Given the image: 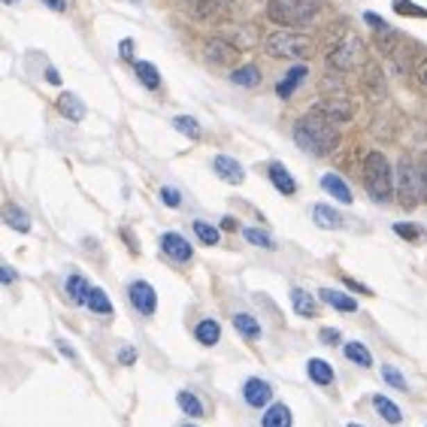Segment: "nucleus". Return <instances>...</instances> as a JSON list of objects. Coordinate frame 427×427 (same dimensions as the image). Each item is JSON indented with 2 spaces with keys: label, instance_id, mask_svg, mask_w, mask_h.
Instances as JSON below:
<instances>
[{
  "label": "nucleus",
  "instance_id": "obj_1",
  "mask_svg": "<svg viewBox=\"0 0 427 427\" xmlns=\"http://www.w3.org/2000/svg\"><path fill=\"white\" fill-rule=\"evenodd\" d=\"M294 142L309 155H318V158L330 155L340 142L337 122H330L328 115H321L318 110L306 112L303 119H297V124H294Z\"/></svg>",
  "mask_w": 427,
  "mask_h": 427
},
{
  "label": "nucleus",
  "instance_id": "obj_2",
  "mask_svg": "<svg viewBox=\"0 0 427 427\" xmlns=\"http://www.w3.org/2000/svg\"><path fill=\"white\" fill-rule=\"evenodd\" d=\"M364 182L376 203H391L394 197V173L382 152H370L364 158Z\"/></svg>",
  "mask_w": 427,
  "mask_h": 427
},
{
  "label": "nucleus",
  "instance_id": "obj_3",
  "mask_svg": "<svg viewBox=\"0 0 427 427\" xmlns=\"http://www.w3.org/2000/svg\"><path fill=\"white\" fill-rule=\"evenodd\" d=\"M424 197H427V191H424V182H421V170H418V164L403 158L397 167V200H400V206L412 209V206L421 203Z\"/></svg>",
  "mask_w": 427,
  "mask_h": 427
},
{
  "label": "nucleus",
  "instance_id": "obj_4",
  "mask_svg": "<svg viewBox=\"0 0 427 427\" xmlns=\"http://www.w3.org/2000/svg\"><path fill=\"white\" fill-rule=\"evenodd\" d=\"M315 10H318L315 0H270L267 19L276 24H285V28H294V24H303L312 19Z\"/></svg>",
  "mask_w": 427,
  "mask_h": 427
},
{
  "label": "nucleus",
  "instance_id": "obj_5",
  "mask_svg": "<svg viewBox=\"0 0 427 427\" xmlns=\"http://www.w3.org/2000/svg\"><path fill=\"white\" fill-rule=\"evenodd\" d=\"M264 49L270 58H306L312 52V40L306 33H291V31H279L270 33L264 40Z\"/></svg>",
  "mask_w": 427,
  "mask_h": 427
},
{
  "label": "nucleus",
  "instance_id": "obj_6",
  "mask_svg": "<svg viewBox=\"0 0 427 427\" xmlns=\"http://www.w3.org/2000/svg\"><path fill=\"white\" fill-rule=\"evenodd\" d=\"M328 64L333 67V70H340V73L361 67V64H364V43H361L358 37H346V40H342V43L330 52Z\"/></svg>",
  "mask_w": 427,
  "mask_h": 427
},
{
  "label": "nucleus",
  "instance_id": "obj_7",
  "mask_svg": "<svg viewBox=\"0 0 427 427\" xmlns=\"http://www.w3.org/2000/svg\"><path fill=\"white\" fill-rule=\"evenodd\" d=\"M131 303L137 306V312H142V315H152L155 312V306H158V294H155V288L149 282H142V279H137V282H131Z\"/></svg>",
  "mask_w": 427,
  "mask_h": 427
},
{
  "label": "nucleus",
  "instance_id": "obj_8",
  "mask_svg": "<svg viewBox=\"0 0 427 427\" xmlns=\"http://www.w3.org/2000/svg\"><path fill=\"white\" fill-rule=\"evenodd\" d=\"M321 115H328L330 122H349L351 115H355V103H351L349 97H328V100H321V103L315 106Z\"/></svg>",
  "mask_w": 427,
  "mask_h": 427
},
{
  "label": "nucleus",
  "instance_id": "obj_9",
  "mask_svg": "<svg viewBox=\"0 0 427 427\" xmlns=\"http://www.w3.org/2000/svg\"><path fill=\"white\" fill-rule=\"evenodd\" d=\"M161 249H164V255L173 258L176 264L191 261V246H188V240H182L179 233H173V231H167L164 237H161Z\"/></svg>",
  "mask_w": 427,
  "mask_h": 427
},
{
  "label": "nucleus",
  "instance_id": "obj_10",
  "mask_svg": "<svg viewBox=\"0 0 427 427\" xmlns=\"http://www.w3.org/2000/svg\"><path fill=\"white\" fill-rule=\"evenodd\" d=\"M203 55H206L212 64H228V61H233V58L240 55V49H237V46H231L224 37H212V40H206Z\"/></svg>",
  "mask_w": 427,
  "mask_h": 427
},
{
  "label": "nucleus",
  "instance_id": "obj_11",
  "mask_svg": "<svg viewBox=\"0 0 427 427\" xmlns=\"http://www.w3.org/2000/svg\"><path fill=\"white\" fill-rule=\"evenodd\" d=\"M212 170L219 173L224 182H231V185H240V182L246 179V170H242V164L233 161L231 155H215L212 158Z\"/></svg>",
  "mask_w": 427,
  "mask_h": 427
},
{
  "label": "nucleus",
  "instance_id": "obj_12",
  "mask_svg": "<svg viewBox=\"0 0 427 427\" xmlns=\"http://www.w3.org/2000/svg\"><path fill=\"white\" fill-rule=\"evenodd\" d=\"M242 397H246L249 406L261 409V406L270 403L273 391H270V385H267L264 379H246V385H242Z\"/></svg>",
  "mask_w": 427,
  "mask_h": 427
},
{
  "label": "nucleus",
  "instance_id": "obj_13",
  "mask_svg": "<svg viewBox=\"0 0 427 427\" xmlns=\"http://www.w3.org/2000/svg\"><path fill=\"white\" fill-rule=\"evenodd\" d=\"M267 173H270V182L276 185V191L279 194H294L297 191V182H294V176H291L279 161H273L270 167H267Z\"/></svg>",
  "mask_w": 427,
  "mask_h": 427
},
{
  "label": "nucleus",
  "instance_id": "obj_14",
  "mask_svg": "<svg viewBox=\"0 0 427 427\" xmlns=\"http://www.w3.org/2000/svg\"><path fill=\"white\" fill-rule=\"evenodd\" d=\"M55 106H58V112H61L64 119H70V122H82V119H85V103H82L76 94H61Z\"/></svg>",
  "mask_w": 427,
  "mask_h": 427
},
{
  "label": "nucleus",
  "instance_id": "obj_15",
  "mask_svg": "<svg viewBox=\"0 0 427 427\" xmlns=\"http://www.w3.org/2000/svg\"><path fill=\"white\" fill-rule=\"evenodd\" d=\"M318 297L324 300V303H330L333 309H340V312H358V300L342 294V291H333V288H321L318 291Z\"/></svg>",
  "mask_w": 427,
  "mask_h": 427
},
{
  "label": "nucleus",
  "instance_id": "obj_16",
  "mask_svg": "<svg viewBox=\"0 0 427 427\" xmlns=\"http://www.w3.org/2000/svg\"><path fill=\"white\" fill-rule=\"evenodd\" d=\"M321 188L328 191L330 197H337L340 203H351V191H349V185L340 179L337 173H324V176H321Z\"/></svg>",
  "mask_w": 427,
  "mask_h": 427
},
{
  "label": "nucleus",
  "instance_id": "obj_17",
  "mask_svg": "<svg viewBox=\"0 0 427 427\" xmlns=\"http://www.w3.org/2000/svg\"><path fill=\"white\" fill-rule=\"evenodd\" d=\"M3 221H6V228H12V231H19V233H28L31 231L28 212H24L22 206H15V203H6L3 206Z\"/></svg>",
  "mask_w": 427,
  "mask_h": 427
},
{
  "label": "nucleus",
  "instance_id": "obj_18",
  "mask_svg": "<svg viewBox=\"0 0 427 427\" xmlns=\"http://www.w3.org/2000/svg\"><path fill=\"white\" fill-rule=\"evenodd\" d=\"M312 219H315L318 228H324V231H337L342 224L340 212H337V209H330L328 203H315L312 206Z\"/></svg>",
  "mask_w": 427,
  "mask_h": 427
},
{
  "label": "nucleus",
  "instance_id": "obj_19",
  "mask_svg": "<svg viewBox=\"0 0 427 427\" xmlns=\"http://www.w3.org/2000/svg\"><path fill=\"white\" fill-rule=\"evenodd\" d=\"M67 294H70V300H73V303H79V306H88V294H91V285L85 282V276L73 273L70 279H67Z\"/></svg>",
  "mask_w": 427,
  "mask_h": 427
},
{
  "label": "nucleus",
  "instance_id": "obj_20",
  "mask_svg": "<svg viewBox=\"0 0 427 427\" xmlns=\"http://www.w3.org/2000/svg\"><path fill=\"white\" fill-rule=\"evenodd\" d=\"M133 70H137V79H140L149 91H158V88H161V73L155 70V64H149V61H133Z\"/></svg>",
  "mask_w": 427,
  "mask_h": 427
},
{
  "label": "nucleus",
  "instance_id": "obj_21",
  "mask_svg": "<svg viewBox=\"0 0 427 427\" xmlns=\"http://www.w3.org/2000/svg\"><path fill=\"white\" fill-rule=\"evenodd\" d=\"M303 76H306V67L303 64H294L288 73H285V79L276 85V94H279V97H291V91L300 85V79H303Z\"/></svg>",
  "mask_w": 427,
  "mask_h": 427
},
{
  "label": "nucleus",
  "instance_id": "obj_22",
  "mask_svg": "<svg viewBox=\"0 0 427 427\" xmlns=\"http://www.w3.org/2000/svg\"><path fill=\"white\" fill-rule=\"evenodd\" d=\"M291 303H294V312L303 315V318H312L315 315V297L303 288H291Z\"/></svg>",
  "mask_w": 427,
  "mask_h": 427
},
{
  "label": "nucleus",
  "instance_id": "obj_23",
  "mask_svg": "<svg viewBox=\"0 0 427 427\" xmlns=\"http://www.w3.org/2000/svg\"><path fill=\"white\" fill-rule=\"evenodd\" d=\"M264 427H291L294 421H291V409L285 406V403H273L270 409H267V415H264Z\"/></svg>",
  "mask_w": 427,
  "mask_h": 427
},
{
  "label": "nucleus",
  "instance_id": "obj_24",
  "mask_svg": "<svg viewBox=\"0 0 427 427\" xmlns=\"http://www.w3.org/2000/svg\"><path fill=\"white\" fill-rule=\"evenodd\" d=\"M231 82L233 85H242V88H255L258 82H261V70H258L255 64H242L240 70L231 73Z\"/></svg>",
  "mask_w": 427,
  "mask_h": 427
},
{
  "label": "nucleus",
  "instance_id": "obj_25",
  "mask_svg": "<svg viewBox=\"0 0 427 427\" xmlns=\"http://www.w3.org/2000/svg\"><path fill=\"white\" fill-rule=\"evenodd\" d=\"M194 337L197 342H203V346H215L221 337V328H219V321H212V318H203V321L194 328Z\"/></svg>",
  "mask_w": 427,
  "mask_h": 427
},
{
  "label": "nucleus",
  "instance_id": "obj_26",
  "mask_svg": "<svg viewBox=\"0 0 427 427\" xmlns=\"http://www.w3.org/2000/svg\"><path fill=\"white\" fill-rule=\"evenodd\" d=\"M233 328H237L246 340H261V324H258L249 312H237V315H233Z\"/></svg>",
  "mask_w": 427,
  "mask_h": 427
},
{
  "label": "nucleus",
  "instance_id": "obj_27",
  "mask_svg": "<svg viewBox=\"0 0 427 427\" xmlns=\"http://www.w3.org/2000/svg\"><path fill=\"white\" fill-rule=\"evenodd\" d=\"M306 373H309V379H312L315 385H330V382H333L330 364H324L321 358H312V361L306 364Z\"/></svg>",
  "mask_w": 427,
  "mask_h": 427
},
{
  "label": "nucleus",
  "instance_id": "obj_28",
  "mask_svg": "<svg viewBox=\"0 0 427 427\" xmlns=\"http://www.w3.org/2000/svg\"><path fill=\"white\" fill-rule=\"evenodd\" d=\"M373 406H376V412H379L388 424H400V421H403V412H400V409H397L394 403H391L388 397H382V394H379V397H373Z\"/></svg>",
  "mask_w": 427,
  "mask_h": 427
},
{
  "label": "nucleus",
  "instance_id": "obj_29",
  "mask_svg": "<svg viewBox=\"0 0 427 427\" xmlns=\"http://www.w3.org/2000/svg\"><path fill=\"white\" fill-rule=\"evenodd\" d=\"M346 358L351 364H358V367H370L373 364V355H370V349L364 346V342H346Z\"/></svg>",
  "mask_w": 427,
  "mask_h": 427
},
{
  "label": "nucleus",
  "instance_id": "obj_30",
  "mask_svg": "<svg viewBox=\"0 0 427 427\" xmlns=\"http://www.w3.org/2000/svg\"><path fill=\"white\" fill-rule=\"evenodd\" d=\"M88 309H91V312H97V315H110V312H112V303H110V297H106L100 288H91V294H88Z\"/></svg>",
  "mask_w": 427,
  "mask_h": 427
},
{
  "label": "nucleus",
  "instance_id": "obj_31",
  "mask_svg": "<svg viewBox=\"0 0 427 427\" xmlns=\"http://www.w3.org/2000/svg\"><path fill=\"white\" fill-rule=\"evenodd\" d=\"M176 400H179V406H182V412H185V415H194V418L203 415V403H200V397L191 394V391H182Z\"/></svg>",
  "mask_w": 427,
  "mask_h": 427
},
{
  "label": "nucleus",
  "instance_id": "obj_32",
  "mask_svg": "<svg viewBox=\"0 0 427 427\" xmlns=\"http://www.w3.org/2000/svg\"><path fill=\"white\" fill-rule=\"evenodd\" d=\"M188 3V12L197 15V19H206L212 15V10H219V0H185Z\"/></svg>",
  "mask_w": 427,
  "mask_h": 427
},
{
  "label": "nucleus",
  "instance_id": "obj_33",
  "mask_svg": "<svg viewBox=\"0 0 427 427\" xmlns=\"http://www.w3.org/2000/svg\"><path fill=\"white\" fill-rule=\"evenodd\" d=\"M382 379L391 385V388H397V391H409V385H406V379H403V373L397 370V367H388L385 364L382 367Z\"/></svg>",
  "mask_w": 427,
  "mask_h": 427
},
{
  "label": "nucleus",
  "instance_id": "obj_34",
  "mask_svg": "<svg viewBox=\"0 0 427 427\" xmlns=\"http://www.w3.org/2000/svg\"><path fill=\"white\" fill-rule=\"evenodd\" d=\"M194 233L200 237V242H206V246H215L219 242V228H212V224H206V221H194Z\"/></svg>",
  "mask_w": 427,
  "mask_h": 427
},
{
  "label": "nucleus",
  "instance_id": "obj_35",
  "mask_svg": "<svg viewBox=\"0 0 427 427\" xmlns=\"http://www.w3.org/2000/svg\"><path fill=\"white\" fill-rule=\"evenodd\" d=\"M394 12L397 15H415V19H427V10L412 3V0H394Z\"/></svg>",
  "mask_w": 427,
  "mask_h": 427
},
{
  "label": "nucleus",
  "instance_id": "obj_36",
  "mask_svg": "<svg viewBox=\"0 0 427 427\" xmlns=\"http://www.w3.org/2000/svg\"><path fill=\"white\" fill-rule=\"evenodd\" d=\"M173 128L176 131H182V133H185V137H200V124L194 122V119H188V115H176V119H173Z\"/></svg>",
  "mask_w": 427,
  "mask_h": 427
},
{
  "label": "nucleus",
  "instance_id": "obj_37",
  "mask_svg": "<svg viewBox=\"0 0 427 427\" xmlns=\"http://www.w3.org/2000/svg\"><path fill=\"white\" fill-rule=\"evenodd\" d=\"M394 233H397L400 240H409V242L421 240V228H418V224H406V221H397L394 224Z\"/></svg>",
  "mask_w": 427,
  "mask_h": 427
},
{
  "label": "nucleus",
  "instance_id": "obj_38",
  "mask_svg": "<svg viewBox=\"0 0 427 427\" xmlns=\"http://www.w3.org/2000/svg\"><path fill=\"white\" fill-rule=\"evenodd\" d=\"M242 237H246L252 246H261V249H273V240L267 237L264 231H258V228H242Z\"/></svg>",
  "mask_w": 427,
  "mask_h": 427
},
{
  "label": "nucleus",
  "instance_id": "obj_39",
  "mask_svg": "<svg viewBox=\"0 0 427 427\" xmlns=\"http://www.w3.org/2000/svg\"><path fill=\"white\" fill-rule=\"evenodd\" d=\"M367 88L373 91V97H379L382 94V73H379V67H367Z\"/></svg>",
  "mask_w": 427,
  "mask_h": 427
},
{
  "label": "nucleus",
  "instance_id": "obj_40",
  "mask_svg": "<svg viewBox=\"0 0 427 427\" xmlns=\"http://www.w3.org/2000/svg\"><path fill=\"white\" fill-rule=\"evenodd\" d=\"M161 200H164V203H167V206H170V209H176V206H179V203H182V197H179V191H176V188H170V185H167V188H161Z\"/></svg>",
  "mask_w": 427,
  "mask_h": 427
},
{
  "label": "nucleus",
  "instance_id": "obj_41",
  "mask_svg": "<svg viewBox=\"0 0 427 427\" xmlns=\"http://www.w3.org/2000/svg\"><path fill=\"white\" fill-rule=\"evenodd\" d=\"M394 43H397V33L394 31H382L379 33V49H382V52H391Z\"/></svg>",
  "mask_w": 427,
  "mask_h": 427
},
{
  "label": "nucleus",
  "instance_id": "obj_42",
  "mask_svg": "<svg viewBox=\"0 0 427 427\" xmlns=\"http://www.w3.org/2000/svg\"><path fill=\"white\" fill-rule=\"evenodd\" d=\"M364 22H367V24H370V28H373L376 33H382V31H391V28H388V24H385V22L379 19V15H373V12H367V15H364Z\"/></svg>",
  "mask_w": 427,
  "mask_h": 427
},
{
  "label": "nucleus",
  "instance_id": "obj_43",
  "mask_svg": "<svg viewBox=\"0 0 427 427\" xmlns=\"http://www.w3.org/2000/svg\"><path fill=\"white\" fill-rule=\"evenodd\" d=\"M133 361H137V349L133 346L119 349V364H133Z\"/></svg>",
  "mask_w": 427,
  "mask_h": 427
},
{
  "label": "nucleus",
  "instance_id": "obj_44",
  "mask_svg": "<svg viewBox=\"0 0 427 427\" xmlns=\"http://www.w3.org/2000/svg\"><path fill=\"white\" fill-rule=\"evenodd\" d=\"M321 340L328 342V346H337L340 342V330H333V328H324V333H321Z\"/></svg>",
  "mask_w": 427,
  "mask_h": 427
},
{
  "label": "nucleus",
  "instance_id": "obj_45",
  "mask_svg": "<svg viewBox=\"0 0 427 427\" xmlns=\"http://www.w3.org/2000/svg\"><path fill=\"white\" fill-rule=\"evenodd\" d=\"M119 55L124 58V61H133V43L131 40H124V43L119 46Z\"/></svg>",
  "mask_w": 427,
  "mask_h": 427
},
{
  "label": "nucleus",
  "instance_id": "obj_46",
  "mask_svg": "<svg viewBox=\"0 0 427 427\" xmlns=\"http://www.w3.org/2000/svg\"><path fill=\"white\" fill-rule=\"evenodd\" d=\"M46 6H52L55 12H67V0H43Z\"/></svg>",
  "mask_w": 427,
  "mask_h": 427
},
{
  "label": "nucleus",
  "instance_id": "obj_47",
  "mask_svg": "<svg viewBox=\"0 0 427 427\" xmlns=\"http://www.w3.org/2000/svg\"><path fill=\"white\" fill-rule=\"evenodd\" d=\"M0 279H3V285H12V279H15L12 267H3V270H0Z\"/></svg>",
  "mask_w": 427,
  "mask_h": 427
},
{
  "label": "nucleus",
  "instance_id": "obj_48",
  "mask_svg": "<svg viewBox=\"0 0 427 427\" xmlns=\"http://www.w3.org/2000/svg\"><path fill=\"white\" fill-rule=\"evenodd\" d=\"M46 79H49V85H61V76H58V70H52V67L46 70Z\"/></svg>",
  "mask_w": 427,
  "mask_h": 427
},
{
  "label": "nucleus",
  "instance_id": "obj_49",
  "mask_svg": "<svg viewBox=\"0 0 427 427\" xmlns=\"http://www.w3.org/2000/svg\"><path fill=\"white\" fill-rule=\"evenodd\" d=\"M58 349H61V351H64V358H70V361H73V358H76V351H73L70 346H67L64 340H58Z\"/></svg>",
  "mask_w": 427,
  "mask_h": 427
},
{
  "label": "nucleus",
  "instance_id": "obj_50",
  "mask_svg": "<svg viewBox=\"0 0 427 427\" xmlns=\"http://www.w3.org/2000/svg\"><path fill=\"white\" fill-rule=\"evenodd\" d=\"M342 282H349V288H355V291H364V294H370V288H367V285H361V282H355V279H342Z\"/></svg>",
  "mask_w": 427,
  "mask_h": 427
},
{
  "label": "nucleus",
  "instance_id": "obj_51",
  "mask_svg": "<svg viewBox=\"0 0 427 427\" xmlns=\"http://www.w3.org/2000/svg\"><path fill=\"white\" fill-rule=\"evenodd\" d=\"M418 170H421V182H424V191H427V155H424V161L418 164Z\"/></svg>",
  "mask_w": 427,
  "mask_h": 427
},
{
  "label": "nucleus",
  "instance_id": "obj_52",
  "mask_svg": "<svg viewBox=\"0 0 427 427\" xmlns=\"http://www.w3.org/2000/svg\"><path fill=\"white\" fill-rule=\"evenodd\" d=\"M418 79H421V85L427 88V61H424L421 67H418Z\"/></svg>",
  "mask_w": 427,
  "mask_h": 427
},
{
  "label": "nucleus",
  "instance_id": "obj_53",
  "mask_svg": "<svg viewBox=\"0 0 427 427\" xmlns=\"http://www.w3.org/2000/svg\"><path fill=\"white\" fill-rule=\"evenodd\" d=\"M221 228H224V231H237V221H233V219H224Z\"/></svg>",
  "mask_w": 427,
  "mask_h": 427
},
{
  "label": "nucleus",
  "instance_id": "obj_54",
  "mask_svg": "<svg viewBox=\"0 0 427 427\" xmlns=\"http://www.w3.org/2000/svg\"><path fill=\"white\" fill-rule=\"evenodd\" d=\"M349 427H361V424H349Z\"/></svg>",
  "mask_w": 427,
  "mask_h": 427
},
{
  "label": "nucleus",
  "instance_id": "obj_55",
  "mask_svg": "<svg viewBox=\"0 0 427 427\" xmlns=\"http://www.w3.org/2000/svg\"><path fill=\"white\" fill-rule=\"evenodd\" d=\"M185 427H194V424H185Z\"/></svg>",
  "mask_w": 427,
  "mask_h": 427
}]
</instances>
